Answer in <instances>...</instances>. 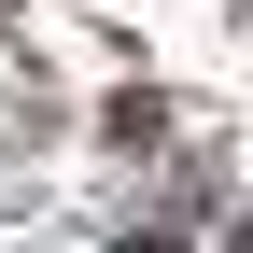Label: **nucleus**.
<instances>
[{
	"label": "nucleus",
	"mask_w": 253,
	"mask_h": 253,
	"mask_svg": "<svg viewBox=\"0 0 253 253\" xmlns=\"http://www.w3.org/2000/svg\"><path fill=\"white\" fill-rule=\"evenodd\" d=\"M239 253H253V239H239Z\"/></svg>",
	"instance_id": "nucleus-1"
}]
</instances>
